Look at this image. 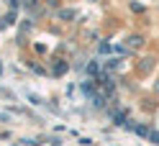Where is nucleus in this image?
I'll list each match as a JSON object with an SVG mask.
<instances>
[{
    "label": "nucleus",
    "mask_w": 159,
    "mask_h": 146,
    "mask_svg": "<svg viewBox=\"0 0 159 146\" xmlns=\"http://www.w3.org/2000/svg\"><path fill=\"white\" fill-rule=\"evenodd\" d=\"M136 136H141V139H149V133H152V128H149L146 123H139V126H128Z\"/></svg>",
    "instance_id": "nucleus-2"
},
{
    "label": "nucleus",
    "mask_w": 159,
    "mask_h": 146,
    "mask_svg": "<svg viewBox=\"0 0 159 146\" xmlns=\"http://www.w3.org/2000/svg\"><path fill=\"white\" fill-rule=\"evenodd\" d=\"M16 15H18L16 8H11V11H8V15L3 18V23H5V26H13V23H16Z\"/></svg>",
    "instance_id": "nucleus-5"
},
{
    "label": "nucleus",
    "mask_w": 159,
    "mask_h": 146,
    "mask_svg": "<svg viewBox=\"0 0 159 146\" xmlns=\"http://www.w3.org/2000/svg\"><path fill=\"white\" fill-rule=\"evenodd\" d=\"M100 51H103V54H111V51H113V46L108 44V41H103V44H100Z\"/></svg>",
    "instance_id": "nucleus-11"
},
{
    "label": "nucleus",
    "mask_w": 159,
    "mask_h": 146,
    "mask_svg": "<svg viewBox=\"0 0 159 146\" xmlns=\"http://www.w3.org/2000/svg\"><path fill=\"white\" fill-rule=\"evenodd\" d=\"M8 3H11V8H16V11H18V5H21V0H8Z\"/></svg>",
    "instance_id": "nucleus-14"
},
{
    "label": "nucleus",
    "mask_w": 159,
    "mask_h": 146,
    "mask_svg": "<svg viewBox=\"0 0 159 146\" xmlns=\"http://www.w3.org/2000/svg\"><path fill=\"white\" fill-rule=\"evenodd\" d=\"M3 28H5V23H3V18H0V31H3Z\"/></svg>",
    "instance_id": "nucleus-15"
},
{
    "label": "nucleus",
    "mask_w": 159,
    "mask_h": 146,
    "mask_svg": "<svg viewBox=\"0 0 159 146\" xmlns=\"http://www.w3.org/2000/svg\"><path fill=\"white\" fill-rule=\"evenodd\" d=\"M28 100H31L34 105H44V97H39L36 92H28Z\"/></svg>",
    "instance_id": "nucleus-9"
},
{
    "label": "nucleus",
    "mask_w": 159,
    "mask_h": 146,
    "mask_svg": "<svg viewBox=\"0 0 159 146\" xmlns=\"http://www.w3.org/2000/svg\"><path fill=\"white\" fill-rule=\"evenodd\" d=\"M59 18H62V21H69V18H75V11L72 8H62V11H59Z\"/></svg>",
    "instance_id": "nucleus-7"
},
{
    "label": "nucleus",
    "mask_w": 159,
    "mask_h": 146,
    "mask_svg": "<svg viewBox=\"0 0 159 146\" xmlns=\"http://www.w3.org/2000/svg\"><path fill=\"white\" fill-rule=\"evenodd\" d=\"M36 8V0H26V11H34Z\"/></svg>",
    "instance_id": "nucleus-13"
},
{
    "label": "nucleus",
    "mask_w": 159,
    "mask_h": 146,
    "mask_svg": "<svg viewBox=\"0 0 159 146\" xmlns=\"http://www.w3.org/2000/svg\"><path fill=\"white\" fill-rule=\"evenodd\" d=\"M149 139H152V144H159V131H152V133H149Z\"/></svg>",
    "instance_id": "nucleus-12"
},
{
    "label": "nucleus",
    "mask_w": 159,
    "mask_h": 146,
    "mask_svg": "<svg viewBox=\"0 0 159 146\" xmlns=\"http://www.w3.org/2000/svg\"><path fill=\"white\" fill-rule=\"evenodd\" d=\"M126 118H128V110H116V113H113V123H116V126H123Z\"/></svg>",
    "instance_id": "nucleus-4"
},
{
    "label": "nucleus",
    "mask_w": 159,
    "mask_h": 146,
    "mask_svg": "<svg viewBox=\"0 0 159 146\" xmlns=\"http://www.w3.org/2000/svg\"><path fill=\"white\" fill-rule=\"evenodd\" d=\"M87 74H100V62H90V64H87Z\"/></svg>",
    "instance_id": "nucleus-6"
},
{
    "label": "nucleus",
    "mask_w": 159,
    "mask_h": 146,
    "mask_svg": "<svg viewBox=\"0 0 159 146\" xmlns=\"http://www.w3.org/2000/svg\"><path fill=\"white\" fill-rule=\"evenodd\" d=\"M152 64H154V59H144V62H141V67H139V72H141V74H146L149 69H152Z\"/></svg>",
    "instance_id": "nucleus-8"
},
{
    "label": "nucleus",
    "mask_w": 159,
    "mask_h": 146,
    "mask_svg": "<svg viewBox=\"0 0 159 146\" xmlns=\"http://www.w3.org/2000/svg\"><path fill=\"white\" fill-rule=\"evenodd\" d=\"M126 44H128V49H139V46L144 44V36H139V33H136V36H128Z\"/></svg>",
    "instance_id": "nucleus-3"
},
{
    "label": "nucleus",
    "mask_w": 159,
    "mask_h": 146,
    "mask_svg": "<svg viewBox=\"0 0 159 146\" xmlns=\"http://www.w3.org/2000/svg\"><path fill=\"white\" fill-rule=\"evenodd\" d=\"M157 90H159V85H157Z\"/></svg>",
    "instance_id": "nucleus-16"
},
{
    "label": "nucleus",
    "mask_w": 159,
    "mask_h": 146,
    "mask_svg": "<svg viewBox=\"0 0 159 146\" xmlns=\"http://www.w3.org/2000/svg\"><path fill=\"white\" fill-rule=\"evenodd\" d=\"M121 67V59H108V69H118Z\"/></svg>",
    "instance_id": "nucleus-10"
},
{
    "label": "nucleus",
    "mask_w": 159,
    "mask_h": 146,
    "mask_svg": "<svg viewBox=\"0 0 159 146\" xmlns=\"http://www.w3.org/2000/svg\"><path fill=\"white\" fill-rule=\"evenodd\" d=\"M69 72V62H64V59H54V64H52V77H64Z\"/></svg>",
    "instance_id": "nucleus-1"
}]
</instances>
